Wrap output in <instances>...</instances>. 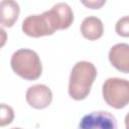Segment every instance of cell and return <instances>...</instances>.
Masks as SVG:
<instances>
[{
	"mask_svg": "<svg viewBox=\"0 0 129 129\" xmlns=\"http://www.w3.org/2000/svg\"><path fill=\"white\" fill-rule=\"evenodd\" d=\"M97 77L96 67L86 60L78 61L72 69L69 82V95L76 101L86 99L90 92L93 83Z\"/></svg>",
	"mask_w": 129,
	"mask_h": 129,
	"instance_id": "6da1fadb",
	"label": "cell"
},
{
	"mask_svg": "<svg viewBox=\"0 0 129 129\" xmlns=\"http://www.w3.org/2000/svg\"><path fill=\"white\" fill-rule=\"evenodd\" d=\"M10 64L17 76L27 81L37 80L42 73V64L38 54L29 48L16 50L11 56Z\"/></svg>",
	"mask_w": 129,
	"mask_h": 129,
	"instance_id": "7a4b0ae2",
	"label": "cell"
},
{
	"mask_svg": "<svg viewBox=\"0 0 129 129\" xmlns=\"http://www.w3.org/2000/svg\"><path fill=\"white\" fill-rule=\"evenodd\" d=\"M102 94L107 105L115 109H122L129 104V81L109 78L103 84Z\"/></svg>",
	"mask_w": 129,
	"mask_h": 129,
	"instance_id": "3957f363",
	"label": "cell"
},
{
	"mask_svg": "<svg viewBox=\"0 0 129 129\" xmlns=\"http://www.w3.org/2000/svg\"><path fill=\"white\" fill-rule=\"evenodd\" d=\"M56 30L58 27L50 10L41 14L29 15L22 21V31L30 37L51 35Z\"/></svg>",
	"mask_w": 129,
	"mask_h": 129,
	"instance_id": "277c9868",
	"label": "cell"
},
{
	"mask_svg": "<svg viewBox=\"0 0 129 129\" xmlns=\"http://www.w3.org/2000/svg\"><path fill=\"white\" fill-rule=\"evenodd\" d=\"M78 129H118L115 116L107 111H94L85 115Z\"/></svg>",
	"mask_w": 129,
	"mask_h": 129,
	"instance_id": "5b68a950",
	"label": "cell"
},
{
	"mask_svg": "<svg viewBox=\"0 0 129 129\" xmlns=\"http://www.w3.org/2000/svg\"><path fill=\"white\" fill-rule=\"evenodd\" d=\"M25 99L30 107L38 110L45 109L52 101V92L45 85H33L27 89Z\"/></svg>",
	"mask_w": 129,
	"mask_h": 129,
	"instance_id": "8992f818",
	"label": "cell"
},
{
	"mask_svg": "<svg viewBox=\"0 0 129 129\" xmlns=\"http://www.w3.org/2000/svg\"><path fill=\"white\" fill-rule=\"evenodd\" d=\"M109 60L119 72L129 74V44L117 43L110 48Z\"/></svg>",
	"mask_w": 129,
	"mask_h": 129,
	"instance_id": "52a82bcc",
	"label": "cell"
},
{
	"mask_svg": "<svg viewBox=\"0 0 129 129\" xmlns=\"http://www.w3.org/2000/svg\"><path fill=\"white\" fill-rule=\"evenodd\" d=\"M20 8L17 2L3 0L0 3V22L4 27H12L18 19Z\"/></svg>",
	"mask_w": 129,
	"mask_h": 129,
	"instance_id": "ba28073f",
	"label": "cell"
},
{
	"mask_svg": "<svg viewBox=\"0 0 129 129\" xmlns=\"http://www.w3.org/2000/svg\"><path fill=\"white\" fill-rule=\"evenodd\" d=\"M50 11L56 21L58 30L67 29L73 24L74 12L69 4L63 3V2L56 3L52 6Z\"/></svg>",
	"mask_w": 129,
	"mask_h": 129,
	"instance_id": "9c48e42d",
	"label": "cell"
},
{
	"mask_svg": "<svg viewBox=\"0 0 129 129\" xmlns=\"http://www.w3.org/2000/svg\"><path fill=\"white\" fill-rule=\"evenodd\" d=\"M81 32L83 36L89 40H97L102 37L104 25L100 18L96 16L86 17L81 24Z\"/></svg>",
	"mask_w": 129,
	"mask_h": 129,
	"instance_id": "30bf717a",
	"label": "cell"
},
{
	"mask_svg": "<svg viewBox=\"0 0 129 129\" xmlns=\"http://www.w3.org/2000/svg\"><path fill=\"white\" fill-rule=\"evenodd\" d=\"M116 33L122 37H129V15L121 17L115 25Z\"/></svg>",
	"mask_w": 129,
	"mask_h": 129,
	"instance_id": "8fae6325",
	"label": "cell"
},
{
	"mask_svg": "<svg viewBox=\"0 0 129 129\" xmlns=\"http://www.w3.org/2000/svg\"><path fill=\"white\" fill-rule=\"evenodd\" d=\"M14 118V111L13 109L6 105V104H1V120H0V125L3 127L5 125H8L12 122Z\"/></svg>",
	"mask_w": 129,
	"mask_h": 129,
	"instance_id": "7c38bea8",
	"label": "cell"
},
{
	"mask_svg": "<svg viewBox=\"0 0 129 129\" xmlns=\"http://www.w3.org/2000/svg\"><path fill=\"white\" fill-rule=\"evenodd\" d=\"M84 5L92 8V9H99L102 5L105 4V1H89V2H83Z\"/></svg>",
	"mask_w": 129,
	"mask_h": 129,
	"instance_id": "4fadbf2b",
	"label": "cell"
},
{
	"mask_svg": "<svg viewBox=\"0 0 129 129\" xmlns=\"http://www.w3.org/2000/svg\"><path fill=\"white\" fill-rule=\"evenodd\" d=\"M125 126H126V129H129V112L125 116Z\"/></svg>",
	"mask_w": 129,
	"mask_h": 129,
	"instance_id": "5bb4252c",
	"label": "cell"
},
{
	"mask_svg": "<svg viewBox=\"0 0 129 129\" xmlns=\"http://www.w3.org/2000/svg\"><path fill=\"white\" fill-rule=\"evenodd\" d=\"M12 129H22V128H12Z\"/></svg>",
	"mask_w": 129,
	"mask_h": 129,
	"instance_id": "9a60e30c",
	"label": "cell"
}]
</instances>
